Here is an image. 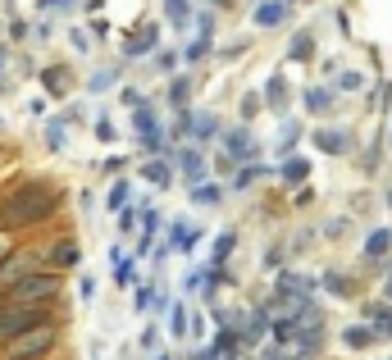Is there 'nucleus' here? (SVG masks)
<instances>
[{
    "label": "nucleus",
    "instance_id": "1",
    "mask_svg": "<svg viewBox=\"0 0 392 360\" xmlns=\"http://www.w3.org/2000/svg\"><path fill=\"white\" fill-rule=\"evenodd\" d=\"M55 192L42 187V182H27V187H18L14 197H5V206H0V223H37L46 215H55Z\"/></svg>",
    "mask_w": 392,
    "mask_h": 360
},
{
    "label": "nucleus",
    "instance_id": "2",
    "mask_svg": "<svg viewBox=\"0 0 392 360\" xmlns=\"http://www.w3.org/2000/svg\"><path fill=\"white\" fill-rule=\"evenodd\" d=\"M60 283L55 274H27V278H14V287H5V306H37V301H51Z\"/></svg>",
    "mask_w": 392,
    "mask_h": 360
},
{
    "label": "nucleus",
    "instance_id": "3",
    "mask_svg": "<svg viewBox=\"0 0 392 360\" xmlns=\"http://www.w3.org/2000/svg\"><path fill=\"white\" fill-rule=\"evenodd\" d=\"M51 324L42 306H0V337H18L27 328H42Z\"/></svg>",
    "mask_w": 392,
    "mask_h": 360
},
{
    "label": "nucleus",
    "instance_id": "4",
    "mask_svg": "<svg viewBox=\"0 0 392 360\" xmlns=\"http://www.w3.org/2000/svg\"><path fill=\"white\" fill-rule=\"evenodd\" d=\"M55 347V328L42 324V328H27V333L9 337V360H37Z\"/></svg>",
    "mask_w": 392,
    "mask_h": 360
},
{
    "label": "nucleus",
    "instance_id": "5",
    "mask_svg": "<svg viewBox=\"0 0 392 360\" xmlns=\"http://www.w3.org/2000/svg\"><path fill=\"white\" fill-rule=\"evenodd\" d=\"M178 169H183V178L201 187V178H206V160H201L196 151H178Z\"/></svg>",
    "mask_w": 392,
    "mask_h": 360
},
{
    "label": "nucleus",
    "instance_id": "6",
    "mask_svg": "<svg viewBox=\"0 0 392 360\" xmlns=\"http://www.w3.org/2000/svg\"><path fill=\"white\" fill-rule=\"evenodd\" d=\"M283 14H288V5H283V0H265V5H255V23H260V27L283 23Z\"/></svg>",
    "mask_w": 392,
    "mask_h": 360
},
{
    "label": "nucleus",
    "instance_id": "7",
    "mask_svg": "<svg viewBox=\"0 0 392 360\" xmlns=\"http://www.w3.org/2000/svg\"><path fill=\"white\" fill-rule=\"evenodd\" d=\"M51 260H55L60 269H73V265H78V242H69V237L55 242V247H51Z\"/></svg>",
    "mask_w": 392,
    "mask_h": 360
},
{
    "label": "nucleus",
    "instance_id": "8",
    "mask_svg": "<svg viewBox=\"0 0 392 360\" xmlns=\"http://www.w3.org/2000/svg\"><path fill=\"white\" fill-rule=\"evenodd\" d=\"M315 146H320V151H329V155H342V151H347V132H333V128L324 132V128H320V132H315Z\"/></svg>",
    "mask_w": 392,
    "mask_h": 360
},
{
    "label": "nucleus",
    "instance_id": "9",
    "mask_svg": "<svg viewBox=\"0 0 392 360\" xmlns=\"http://www.w3.org/2000/svg\"><path fill=\"white\" fill-rule=\"evenodd\" d=\"M329 105H333V92H329V87H310V92H305V110H310V114H324Z\"/></svg>",
    "mask_w": 392,
    "mask_h": 360
},
{
    "label": "nucleus",
    "instance_id": "10",
    "mask_svg": "<svg viewBox=\"0 0 392 360\" xmlns=\"http://www.w3.org/2000/svg\"><path fill=\"white\" fill-rule=\"evenodd\" d=\"M265 324H270V315H265V310L246 315V324H242V337H246V342H260V337H265Z\"/></svg>",
    "mask_w": 392,
    "mask_h": 360
},
{
    "label": "nucleus",
    "instance_id": "11",
    "mask_svg": "<svg viewBox=\"0 0 392 360\" xmlns=\"http://www.w3.org/2000/svg\"><path fill=\"white\" fill-rule=\"evenodd\" d=\"M169 173H174V169H169L165 160H151V164H141V178H146V182H156V187H169Z\"/></svg>",
    "mask_w": 392,
    "mask_h": 360
},
{
    "label": "nucleus",
    "instance_id": "12",
    "mask_svg": "<svg viewBox=\"0 0 392 360\" xmlns=\"http://www.w3.org/2000/svg\"><path fill=\"white\" fill-rule=\"evenodd\" d=\"M169 247H174V251H192L196 247V232L183 228V223H174V228H169Z\"/></svg>",
    "mask_w": 392,
    "mask_h": 360
},
{
    "label": "nucleus",
    "instance_id": "13",
    "mask_svg": "<svg viewBox=\"0 0 392 360\" xmlns=\"http://www.w3.org/2000/svg\"><path fill=\"white\" fill-rule=\"evenodd\" d=\"M42 82H46V87H51V92H55V96H64V92H69V73H64V69H60V64H51V69H46V73H42Z\"/></svg>",
    "mask_w": 392,
    "mask_h": 360
},
{
    "label": "nucleus",
    "instance_id": "14",
    "mask_svg": "<svg viewBox=\"0 0 392 360\" xmlns=\"http://www.w3.org/2000/svg\"><path fill=\"white\" fill-rule=\"evenodd\" d=\"M123 51H128V55H146V51H156V27H141V37H132Z\"/></svg>",
    "mask_w": 392,
    "mask_h": 360
},
{
    "label": "nucleus",
    "instance_id": "15",
    "mask_svg": "<svg viewBox=\"0 0 392 360\" xmlns=\"http://www.w3.org/2000/svg\"><path fill=\"white\" fill-rule=\"evenodd\" d=\"M64 132H69V123L51 119V123H46V146H51V151H64Z\"/></svg>",
    "mask_w": 392,
    "mask_h": 360
},
{
    "label": "nucleus",
    "instance_id": "16",
    "mask_svg": "<svg viewBox=\"0 0 392 360\" xmlns=\"http://www.w3.org/2000/svg\"><path fill=\"white\" fill-rule=\"evenodd\" d=\"M388 247H392V232L388 228H379V232H369V242H365V251H369V256H388Z\"/></svg>",
    "mask_w": 392,
    "mask_h": 360
},
{
    "label": "nucleus",
    "instance_id": "17",
    "mask_svg": "<svg viewBox=\"0 0 392 360\" xmlns=\"http://www.w3.org/2000/svg\"><path fill=\"white\" fill-rule=\"evenodd\" d=\"M169 333H174V337L187 333V310L183 306H169Z\"/></svg>",
    "mask_w": 392,
    "mask_h": 360
},
{
    "label": "nucleus",
    "instance_id": "18",
    "mask_svg": "<svg viewBox=\"0 0 392 360\" xmlns=\"http://www.w3.org/2000/svg\"><path fill=\"white\" fill-rule=\"evenodd\" d=\"M265 96H270V101H274V105H279V110H283V96H288V82H283V73H274V77H270V87H265Z\"/></svg>",
    "mask_w": 392,
    "mask_h": 360
},
{
    "label": "nucleus",
    "instance_id": "19",
    "mask_svg": "<svg viewBox=\"0 0 392 360\" xmlns=\"http://www.w3.org/2000/svg\"><path fill=\"white\" fill-rule=\"evenodd\" d=\"M228 151H233V155H246V151H255V142L237 128V132H228Z\"/></svg>",
    "mask_w": 392,
    "mask_h": 360
},
{
    "label": "nucleus",
    "instance_id": "20",
    "mask_svg": "<svg viewBox=\"0 0 392 360\" xmlns=\"http://www.w3.org/2000/svg\"><path fill=\"white\" fill-rule=\"evenodd\" d=\"M305 173H310V164H305V160H288V164H283V178H288V182H301Z\"/></svg>",
    "mask_w": 392,
    "mask_h": 360
},
{
    "label": "nucleus",
    "instance_id": "21",
    "mask_svg": "<svg viewBox=\"0 0 392 360\" xmlns=\"http://www.w3.org/2000/svg\"><path fill=\"white\" fill-rule=\"evenodd\" d=\"M114 82H119V73H114V69H101V73H91V92H105V87H114Z\"/></svg>",
    "mask_w": 392,
    "mask_h": 360
},
{
    "label": "nucleus",
    "instance_id": "22",
    "mask_svg": "<svg viewBox=\"0 0 392 360\" xmlns=\"http://www.w3.org/2000/svg\"><path fill=\"white\" fill-rule=\"evenodd\" d=\"M233 232H219V237H215V265H219V260H228V251H233Z\"/></svg>",
    "mask_w": 392,
    "mask_h": 360
},
{
    "label": "nucleus",
    "instance_id": "23",
    "mask_svg": "<svg viewBox=\"0 0 392 360\" xmlns=\"http://www.w3.org/2000/svg\"><path fill=\"white\" fill-rule=\"evenodd\" d=\"M192 201H196V206H215L219 187H206V182H201V187H192Z\"/></svg>",
    "mask_w": 392,
    "mask_h": 360
},
{
    "label": "nucleus",
    "instance_id": "24",
    "mask_svg": "<svg viewBox=\"0 0 392 360\" xmlns=\"http://www.w3.org/2000/svg\"><path fill=\"white\" fill-rule=\"evenodd\" d=\"M369 342H374L369 328H347V347H369Z\"/></svg>",
    "mask_w": 392,
    "mask_h": 360
},
{
    "label": "nucleus",
    "instance_id": "25",
    "mask_svg": "<svg viewBox=\"0 0 392 360\" xmlns=\"http://www.w3.org/2000/svg\"><path fill=\"white\" fill-rule=\"evenodd\" d=\"M369 315H374V324L384 328V333H392V310L388 306H369Z\"/></svg>",
    "mask_w": 392,
    "mask_h": 360
},
{
    "label": "nucleus",
    "instance_id": "26",
    "mask_svg": "<svg viewBox=\"0 0 392 360\" xmlns=\"http://www.w3.org/2000/svg\"><path fill=\"white\" fill-rule=\"evenodd\" d=\"M305 55H310V37L296 32V37H292V60H305Z\"/></svg>",
    "mask_w": 392,
    "mask_h": 360
},
{
    "label": "nucleus",
    "instance_id": "27",
    "mask_svg": "<svg viewBox=\"0 0 392 360\" xmlns=\"http://www.w3.org/2000/svg\"><path fill=\"white\" fill-rule=\"evenodd\" d=\"M123 201H128V182H114L110 187V210H123Z\"/></svg>",
    "mask_w": 392,
    "mask_h": 360
},
{
    "label": "nucleus",
    "instance_id": "28",
    "mask_svg": "<svg viewBox=\"0 0 392 360\" xmlns=\"http://www.w3.org/2000/svg\"><path fill=\"white\" fill-rule=\"evenodd\" d=\"M192 132H196V137H210V132H215V119H210V114H196V119H192Z\"/></svg>",
    "mask_w": 392,
    "mask_h": 360
},
{
    "label": "nucleus",
    "instance_id": "29",
    "mask_svg": "<svg viewBox=\"0 0 392 360\" xmlns=\"http://www.w3.org/2000/svg\"><path fill=\"white\" fill-rule=\"evenodd\" d=\"M165 9H169L174 23H183V18H187V0H165Z\"/></svg>",
    "mask_w": 392,
    "mask_h": 360
},
{
    "label": "nucleus",
    "instance_id": "30",
    "mask_svg": "<svg viewBox=\"0 0 392 360\" xmlns=\"http://www.w3.org/2000/svg\"><path fill=\"white\" fill-rule=\"evenodd\" d=\"M169 101H174V105H183V101H187V82H183V77H178V82L169 87Z\"/></svg>",
    "mask_w": 392,
    "mask_h": 360
},
{
    "label": "nucleus",
    "instance_id": "31",
    "mask_svg": "<svg viewBox=\"0 0 392 360\" xmlns=\"http://www.w3.org/2000/svg\"><path fill=\"white\" fill-rule=\"evenodd\" d=\"M324 283H329L333 292H338V297H347V292H351V287H347V278H342V274H329V278H324Z\"/></svg>",
    "mask_w": 392,
    "mask_h": 360
},
{
    "label": "nucleus",
    "instance_id": "32",
    "mask_svg": "<svg viewBox=\"0 0 392 360\" xmlns=\"http://www.w3.org/2000/svg\"><path fill=\"white\" fill-rule=\"evenodd\" d=\"M146 306H156V292H151V287H137V310H146Z\"/></svg>",
    "mask_w": 392,
    "mask_h": 360
},
{
    "label": "nucleus",
    "instance_id": "33",
    "mask_svg": "<svg viewBox=\"0 0 392 360\" xmlns=\"http://www.w3.org/2000/svg\"><path fill=\"white\" fill-rule=\"evenodd\" d=\"M251 178H260V169H255V164H251V169H242V173H237V187H251Z\"/></svg>",
    "mask_w": 392,
    "mask_h": 360
},
{
    "label": "nucleus",
    "instance_id": "34",
    "mask_svg": "<svg viewBox=\"0 0 392 360\" xmlns=\"http://www.w3.org/2000/svg\"><path fill=\"white\" fill-rule=\"evenodd\" d=\"M9 37H14V42H23V37H27V23H23V18H14V23H9Z\"/></svg>",
    "mask_w": 392,
    "mask_h": 360
},
{
    "label": "nucleus",
    "instance_id": "35",
    "mask_svg": "<svg viewBox=\"0 0 392 360\" xmlns=\"http://www.w3.org/2000/svg\"><path fill=\"white\" fill-rule=\"evenodd\" d=\"M78 297L91 301V297H96V283H91V278H82V283H78Z\"/></svg>",
    "mask_w": 392,
    "mask_h": 360
},
{
    "label": "nucleus",
    "instance_id": "36",
    "mask_svg": "<svg viewBox=\"0 0 392 360\" xmlns=\"http://www.w3.org/2000/svg\"><path fill=\"white\" fill-rule=\"evenodd\" d=\"M96 137H101V142H114V128H110V119H101V123H96Z\"/></svg>",
    "mask_w": 392,
    "mask_h": 360
},
{
    "label": "nucleus",
    "instance_id": "37",
    "mask_svg": "<svg viewBox=\"0 0 392 360\" xmlns=\"http://www.w3.org/2000/svg\"><path fill=\"white\" fill-rule=\"evenodd\" d=\"M42 9H73V0H42Z\"/></svg>",
    "mask_w": 392,
    "mask_h": 360
},
{
    "label": "nucleus",
    "instance_id": "38",
    "mask_svg": "<svg viewBox=\"0 0 392 360\" xmlns=\"http://www.w3.org/2000/svg\"><path fill=\"white\" fill-rule=\"evenodd\" d=\"M384 297H388V301H392V274H388V283H384Z\"/></svg>",
    "mask_w": 392,
    "mask_h": 360
}]
</instances>
